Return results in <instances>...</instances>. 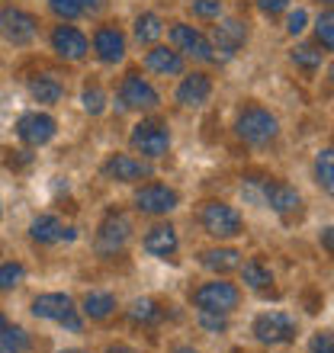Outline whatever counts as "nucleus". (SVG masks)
<instances>
[{
    "label": "nucleus",
    "instance_id": "f257e3e1",
    "mask_svg": "<svg viewBox=\"0 0 334 353\" xmlns=\"http://www.w3.org/2000/svg\"><path fill=\"white\" fill-rule=\"evenodd\" d=\"M235 132H238L248 145L264 148V145H270V141L279 135V122H277V116L270 110H264V106H244V110L238 112Z\"/></svg>",
    "mask_w": 334,
    "mask_h": 353
},
{
    "label": "nucleus",
    "instance_id": "f03ea898",
    "mask_svg": "<svg viewBox=\"0 0 334 353\" xmlns=\"http://www.w3.org/2000/svg\"><path fill=\"white\" fill-rule=\"evenodd\" d=\"M32 315L42 321H55V325L68 327V331H81V315H77L75 302L65 292H46V296L32 299Z\"/></svg>",
    "mask_w": 334,
    "mask_h": 353
},
{
    "label": "nucleus",
    "instance_id": "7ed1b4c3",
    "mask_svg": "<svg viewBox=\"0 0 334 353\" xmlns=\"http://www.w3.org/2000/svg\"><path fill=\"white\" fill-rule=\"evenodd\" d=\"M242 302V289L235 283H225V279H213V283H203V286L193 292V305L199 312H219V315H232Z\"/></svg>",
    "mask_w": 334,
    "mask_h": 353
},
{
    "label": "nucleus",
    "instance_id": "20e7f679",
    "mask_svg": "<svg viewBox=\"0 0 334 353\" xmlns=\"http://www.w3.org/2000/svg\"><path fill=\"white\" fill-rule=\"evenodd\" d=\"M199 222H203L206 234H213L219 241L238 238L244 232V222H242V215H238V209H232V205H225V203H206L199 209Z\"/></svg>",
    "mask_w": 334,
    "mask_h": 353
},
{
    "label": "nucleus",
    "instance_id": "39448f33",
    "mask_svg": "<svg viewBox=\"0 0 334 353\" xmlns=\"http://www.w3.org/2000/svg\"><path fill=\"white\" fill-rule=\"evenodd\" d=\"M296 334H299L296 318H289L286 312H264V315L254 318V337H257L260 344L279 347V344L296 341Z\"/></svg>",
    "mask_w": 334,
    "mask_h": 353
},
{
    "label": "nucleus",
    "instance_id": "423d86ee",
    "mask_svg": "<svg viewBox=\"0 0 334 353\" xmlns=\"http://www.w3.org/2000/svg\"><path fill=\"white\" fill-rule=\"evenodd\" d=\"M39 32V23L32 13H26L23 7H13V3H3L0 7V36L13 42V46H29Z\"/></svg>",
    "mask_w": 334,
    "mask_h": 353
},
{
    "label": "nucleus",
    "instance_id": "0eeeda50",
    "mask_svg": "<svg viewBox=\"0 0 334 353\" xmlns=\"http://www.w3.org/2000/svg\"><path fill=\"white\" fill-rule=\"evenodd\" d=\"M132 148L139 151L141 158H164L167 148H170V132L158 119H141L132 129Z\"/></svg>",
    "mask_w": 334,
    "mask_h": 353
},
{
    "label": "nucleus",
    "instance_id": "6e6552de",
    "mask_svg": "<svg viewBox=\"0 0 334 353\" xmlns=\"http://www.w3.org/2000/svg\"><path fill=\"white\" fill-rule=\"evenodd\" d=\"M177 205H180V196H177L174 186L167 183H148L135 193V209L145 215H167L174 212Z\"/></svg>",
    "mask_w": 334,
    "mask_h": 353
},
{
    "label": "nucleus",
    "instance_id": "1a4fd4ad",
    "mask_svg": "<svg viewBox=\"0 0 334 353\" xmlns=\"http://www.w3.org/2000/svg\"><path fill=\"white\" fill-rule=\"evenodd\" d=\"M170 42L177 46V52H184V55L196 58V61H215V48L213 42L199 32V29L186 26V23H177V26H170Z\"/></svg>",
    "mask_w": 334,
    "mask_h": 353
},
{
    "label": "nucleus",
    "instance_id": "9d476101",
    "mask_svg": "<svg viewBox=\"0 0 334 353\" xmlns=\"http://www.w3.org/2000/svg\"><path fill=\"white\" fill-rule=\"evenodd\" d=\"M119 103H122V110H155L161 103V97H158V90L145 81L141 74H126V81H122V87H119Z\"/></svg>",
    "mask_w": 334,
    "mask_h": 353
},
{
    "label": "nucleus",
    "instance_id": "9b49d317",
    "mask_svg": "<svg viewBox=\"0 0 334 353\" xmlns=\"http://www.w3.org/2000/svg\"><path fill=\"white\" fill-rule=\"evenodd\" d=\"M132 238V222L122 212H110L103 219L100 232H97V251L100 254H119Z\"/></svg>",
    "mask_w": 334,
    "mask_h": 353
},
{
    "label": "nucleus",
    "instance_id": "f8f14e48",
    "mask_svg": "<svg viewBox=\"0 0 334 353\" xmlns=\"http://www.w3.org/2000/svg\"><path fill=\"white\" fill-rule=\"evenodd\" d=\"M264 203L277 215H283V219H296V215L302 212V196H299V190L283 183V180H267V183H264Z\"/></svg>",
    "mask_w": 334,
    "mask_h": 353
},
{
    "label": "nucleus",
    "instance_id": "ddd939ff",
    "mask_svg": "<svg viewBox=\"0 0 334 353\" xmlns=\"http://www.w3.org/2000/svg\"><path fill=\"white\" fill-rule=\"evenodd\" d=\"M55 119L52 116H46V112H23L17 119V135L26 145H32V148H39V145H48V141L55 139Z\"/></svg>",
    "mask_w": 334,
    "mask_h": 353
},
{
    "label": "nucleus",
    "instance_id": "4468645a",
    "mask_svg": "<svg viewBox=\"0 0 334 353\" xmlns=\"http://www.w3.org/2000/svg\"><path fill=\"white\" fill-rule=\"evenodd\" d=\"M103 176H106V180H116V183H135V180H148L151 164L141 158H132V154H112V158L103 164Z\"/></svg>",
    "mask_w": 334,
    "mask_h": 353
},
{
    "label": "nucleus",
    "instance_id": "2eb2a0df",
    "mask_svg": "<svg viewBox=\"0 0 334 353\" xmlns=\"http://www.w3.org/2000/svg\"><path fill=\"white\" fill-rule=\"evenodd\" d=\"M244 42H248V26H244L242 19H222V23L213 29V48L222 58L238 55L244 48Z\"/></svg>",
    "mask_w": 334,
    "mask_h": 353
},
{
    "label": "nucleus",
    "instance_id": "dca6fc26",
    "mask_svg": "<svg viewBox=\"0 0 334 353\" xmlns=\"http://www.w3.org/2000/svg\"><path fill=\"white\" fill-rule=\"evenodd\" d=\"M52 48H55L65 61H81V58L87 55L90 42H87V36H84L81 29H75V26H55V32H52Z\"/></svg>",
    "mask_w": 334,
    "mask_h": 353
},
{
    "label": "nucleus",
    "instance_id": "f3484780",
    "mask_svg": "<svg viewBox=\"0 0 334 353\" xmlns=\"http://www.w3.org/2000/svg\"><path fill=\"white\" fill-rule=\"evenodd\" d=\"M93 52L103 65H116L126 58V36L116 26H100L93 36Z\"/></svg>",
    "mask_w": 334,
    "mask_h": 353
},
{
    "label": "nucleus",
    "instance_id": "a211bd4d",
    "mask_svg": "<svg viewBox=\"0 0 334 353\" xmlns=\"http://www.w3.org/2000/svg\"><path fill=\"white\" fill-rule=\"evenodd\" d=\"M209 97H213V81H209V74H199V71L184 77V84L177 87V103H180V106H190V110L203 106Z\"/></svg>",
    "mask_w": 334,
    "mask_h": 353
},
{
    "label": "nucleus",
    "instance_id": "6ab92c4d",
    "mask_svg": "<svg viewBox=\"0 0 334 353\" xmlns=\"http://www.w3.org/2000/svg\"><path fill=\"white\" fill-rule=\"evenodd\" d=\"M29 234H32V241H39V244H55V241H71V238H75V228H65L55 215H39V219H32V225H29Z\"/></svg>",
    "mask_w": 334,
    "mask_h": 353
},
{
    "label": "nucleus",
    "instance_id": "aec40b11",
    "mask_svg": "<svg viewBox=\"0 0 334 353\" xmlns=\"http://www.w3.org/2000/svg\"><path fill=\"white\" fill-rule=\"evenodd\" d=\"M177 248H180V238H177V232L170 228V225H155V228L145 234V251L155 254V257L170 261V257L177 254Z\"/></svg>",
    "mask_w": 334,
    "mask_h": 353
},
{
    "label": "nucleus",
    "instance_id": "412c9836",
    "mask_svg": "<svg viewBox=\"0 0 334 353\" xmlns=\"http://www.w3.org/2000/svg\"><path fill=\"white\" fill-rule=\"evenodd\" d=\"M145 65H148V71H155V74H164V77H174L184 71V55L180 52H174V48H164V46H155L145 55Z\"/></svg>",
    "mask_w": 334,
    "mask_h": 353
},
{
    "label": "nucleus",
    "instance_id": "4be33fe9",
    "mask_svg": "<svg viewBox=\"0 0 334 353\" xmlns=\"http://www.w3.org/2000/svg\"><path fill=\"white\" fill-rule=\"evenodd\" d=\"M199 263L213 273H232V270L242 267V254L235 248H215V251H203L199 254Z\"/></svg>",
    "mask_w": 334,
    "mask_h": 353
},
{
    "label": "nucleus",
    "instance_id": "5701e85b",
    "mask_svg": "<svg viewBox=\"0 0 334 353\" xmlns=\"http://www.w3.org/2000/svg\"><path fill=\"white\" fill-rule=\"evenodd\" d=\"M242 279H244V286H250V289H257V292H264V289H270L273 286V273H270V267L264 261H248V263H242Z\"/></svg>",
    "mask_w": 334,
    "mask_h": 353
},
{
    "label": "nucleus",
    "instance_id": "b1692460",
    "mask_svg": "<svg viewBox=\"0 0 334 353\" xmlns=\"http://www.w3.org/2000/svg\"><path fill=\"white\" fill-rule=\"evenodd\" d=\"M112 312H116V299L110 292H87L84 296V315L93 321H106Z\"/></svg>",
    "mask_w": 334,
    "mask_h": 353
},
{
    "label": "nucleus",
    "instance_id": "393cba45",
    "mask_svg": "<svg viewBox=\"0 0 334 353\" xmlns=\"http://www.w3.org/2000/svg\"><path fill=\"white\" fill-rule=\"evenodd\" d=\"M129 318L135 325H158L161 318H164V305H161L158 299H139V302H132Z\"/></svg>",
    "mask_w": 334,
    "mask_h": 353
},
{
    "label": "nucleus",
    "instance_id": "a878e982",
    "mask_svg": "<svg viewBox=\"0 0 334 353\" xmlns=\"http://www.w3.org/2000/svg\"><path fill=\"white\" fill-rule=\"evenodd\" d=\"M29 93H32V100L36 103H48V106H52V103H58L61 100V93H65V87L58 84L55 77H39V81H32V84H29Z\"/></svg>",
    "mask_w": 334,
    "mask_h": 353
},
{
    "label": "nucleus",
    "instance_id": "bb28decb",
    "mask_svg": "<svg viewBox=\"0 0 334 353\" xmlns=\"http://www.w3.org/2000/svg\"><path fill=\"white\" fill-rule=\"evenodd\" d=\"M164 26H161V17L158 13H141L135 19V39H139L141 46H151V42H158Z\"/></svg>",
    "mask_w": 334,
    "mask_h": 353
},
{
    "label": "nucleus",
    "instance_id": "cd10ccee",
    "mask_svg": "<svg viewBox=\"0 0 334 353\" xmlns=\"http://www.w3.org/2000/svg\"><path fill=\"white\" fill-rule=\"evenodd\" d=\"M322 58H325V52H318L315 46H296L293 48V61H296L302 71H308V74L322 68Z\"/></svg>",
    "mask_w": 334,
    "mask_h": 353
},
{
    "label": "nucleus",
    "instance_id": "c85d7f7f",
    "mask_svg": "<svg viewBox=\"0 0 334 353\" xmlns=\"http://www.w3.org/2000/svg\"><path fill=\"white\" fill-rule=\"evenodd\" d=\"M81 103H84V112H90V116H100L106 110V93H103L100 84H87L81 93Z\"/></svg>",
    "mask_w": 334,
    "mask_h": 353
},
{
    "label": "nucleus",
    "instance_id": "c756f323",
    "mask_svg": "<svg viewBox=\"0 0 334 353\" xmlns=\"http://www.w3.org/2000/svg\"><path fill=\"white\" fill-rule=\"evenodd\" d=\"M315 176H318V183H322V190H325V193H331V190H334V158H331V148H325L322 154H318Z\"/></svg>",
    "mask_w": 334,
    "mask_h": 353
},
{
    "label": "nucleus",
    "instance_id": "7c9ffc66",
    "mask_svg": "<svg viewBox=\"0 0 334 353\" xmlns=\"http://www.w3.org/2000/svg\"><path fill=\"white\" fill-rule=\"evenodd\" d=\"M26 279V267L17 261H10L0 267V292H10V289H17L19 283Z\"/></svg>",
    "mask_w": 334,
    "mask_h": 353
},
{
    "label": "nucleus",
    "instance_id": "2f4dec72",
    "mask_svg": "<svg viewBox=\"0 0 334 353\" xmlns=\"http://www.w3.org/2000/svg\"><path fill=\"white\" fill-rule=\"evenodd\" d=\"M315 36H318V42H322V48L331 52L334 48V17H331V10H325V13L315 19Z\"/></svg>",
    "mask_w": 334,
    "mask_h": 353
},
{
    "label": "nucleus",
    "instance_id": "473e14b6",
    "mask_svg": "<svg viewBox=\"0 0 334 353\" xmlns=\"http://www.w3.org/2000/svg\"><path fill=\"white\" fill-rule=\"evenodd\" d=\"M0 347L23 353V350H29V334L23 331V327H10V325H7V331L0 334Z\"/></svg>",
    "mask_w": 334,
    "mask_h": 353
},
{
    "label": "nucleus",
    "instance_id": "72a5a7b5",
    "mask_svg": "<svg viewBox=\"0 0 334 353\" xmlns=\"http://www.w3.org/2000/svg\"><path fill=\"white\" fill-rule=\"evenodd\" d=\"M193 17L219 19L222 17V0H193Z\"/></svg>",
    "mask_w": 334,
    "mask_h": 353
},
{
    "label": "nucleus",
    "instance_id": "f704fd0d",
    "mask_svg": "<svg viewBox=\"0 0 334 353\" xmlns=\"http://www.w3.org/2000/svg\"><path fill=\"white\" fill-rule=\"evenodd\" d=\"M48 7H52V13L61 19H77L84 13L77 0H48Z\"/></svg>",
    "mask_w": 334,
    "mask_h": 353
},
{
    "label": "nucleus",
    "instance_id": "c9c22d12",
    "mask_svg": "<svg viewBox=\"0 0 334 353\" xmlns=\"http://www.w3.org/2000/svg\"><path fill=\"white\" fill-rule=\"evenodd\" d=\"M199 325H203L206 331L219 334V331L228 327V315H219V312H199Z\"/></svg>",
    "mask_w": 334,
    "mask_h": 353
},
{
    "label": "nucleus",
    "instance_id": "e433bc0d",
    "mask_svg": "<svg viewBox=\"0 0 334 353\" xmlns=\"http://www.w3.org/2000/svg\"><path fill=\"white\" fill-rule=\"evenodd\" d=\"M306 23H308V13L306 10H293L286 17V29H289V36H299L302 29H306Z\"/></svg>",
    "mask_w": 334,
    "mask_h": 353
},
{
    "label": "nucleus",
    "instance_id": "4c0bfd02",
    "mask_svg": "<svg viewBox=\"0 0 334 353\" xmlns=\"http://www.w3.org/2000/svg\"><path fill=\"white\" fill-rule=\"evenodd\" d=\"M10 158H7V164L10 168H29L32 164V154L29 151H7Z\"/></svg>",
    "mask_w": 334,
    "mask_h": 353
},
{
    "label": "nucleus",
    "instance_id": "58836bf2",
    "mask_svg": "<svg viewBox=\"0 0 334 353\" xmlns=\"http://www.w3.org/2000/svg\"><path fill=\"white\" fill-rule=\"evenodd\" d=\"M312 353H334L331 334H315L312 337Z\"/></svg>",
    "mask_w": 334,
    "mask_h": 353
},
{
    "label": "nucleus",
    "instance_id": "ea45409f",
    "mask_svg": "<svg viewBox=\"0 0 334 353\" xmlns=\"http://www.w3.org/2000/svg\"><path fill=\"white\" fill-rule=\"evenodd\" d=\"M257 7L264 10V13H279V10L289 7V0H257Z\"/></svg>",
    "mask_w": 334,
    "mask_h": 353
},
{
    "label": "nucleus",
    "instance_id": "a19ab883",
    "mask_svg": "<svg viewBox=\"0 0 334 353\" xmlns=\"http://www.w3.org/2000/svg\"><path fill=\"white\" fill-rule=\"evenodd\" d=\"M77 3H81L84 13H87V10H90V13H97V10L103 7V0H77Z\"/></svg>",
    "mask_w": 334,
    "mask_h": 353
},
{
    "label": "nucleus",
    "instance_id": "79ce46f5",
    "mask_svg": "<svg viewBox=\"0 0 334 353\" xmlns=\"http://www.w3.org/2000/svg\"><path fill=\"white\" fill-rule=\"evenodd\" d=\"M106 353H139V350H132V347H126V344H116V347H110Z\"/></svg>",
    "mask_w": 334,
    "mask_h": 353
},
{
    "label": "nucleus",
    "instance_id": "37998d69",
    "mask_svg": "<svg viewBox=\"0 0 334 353\" xmlns=\"http://www.w3.org/2000/svg\"><path fill=\"white\" fill-rule=\"evenodd\" d=\"M3 331H7V315L0 312V334H3Z\"/></svg>",
    "mask_w": 334,
    "mask_h": 353
},
{
    "label": "nucleus",
    "instance_id": "c03bdc74",
    "mask_svg": "<svg viewBox=\"0 0 334 353\" xmlns=\"http://www.w3.org/2000/svg\"><path fill=\"white\" fill-rule=\"evenodd\" d=\"M174 353H199V350H193V347H177Z\"/></svg>",
    "mask_w": 334,
    "mask_h": 353
},
{
    "label": "nucleus",
    "instance_id": "a18cd8bd",
    "mask_svg": "<svg viewBox=\"0 0 334 353\" xmlns=\"http://www.w3.org/2000/svg\"><path fill=\"white\" fill-rule=\"evenodd\" d=\"M0 353H17V350H7V347H0Z\"/></svg>",
    "mask_w": 334,
    "mask_h": 353
},
{
    "label": "nucleus",
    "instance_id": "49530a36",
    "mask_svg": "<svg viewBox=\"0 0 334 353\" xmlns=\"http://www.w3.org/2000/svg\"><path fill=\"white\" fill-rule=\"evenodd\" d=\"M61 353H84V350H61Z\"/></svg>",
    "mask_w": 334,
    "mask_h": 353
},
{
    "label": "nucleus",
    "instance_id": "de8ad7c7",
    "mask_svg": "<svg viewBox=\"0 0 334 353\" xmlns=\"http://www.w3.org/2000/svg\"><path fill=\"white\" fill-rule=\"evenodd\" d=\"M318 3H331V0H318Z\"/></svg>",
    "mask_w": 334,
    "mask_h": 353
}]
</instances>
